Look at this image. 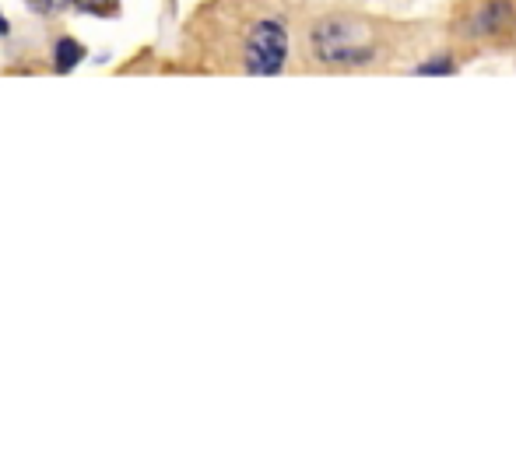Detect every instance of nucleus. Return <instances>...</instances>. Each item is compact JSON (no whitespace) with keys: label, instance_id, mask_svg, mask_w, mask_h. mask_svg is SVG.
I'll list each match as a JSON object with an SVG mask.
<instances>
[{"label":"nucleus","instance_id":"1","mask_svg":"<svg viewBox=\"0 0 516 449\" xmlns=\"http://www.w3.org/2000/svg\"><path fill=\"white\" fill-rule=\"evenodd\" d=\"M309 50L327 67H362L376 57V39L355 18L330 15L309 29Z\"/></svg>","mask_w":516,"mask_h":449},{"label":"nucleus","instance_id":"2","mask_svg":"<svg viewBox=\"0 0 516 449\" xmlns=\"http://www.w3.org/2000/svg\"><path fill=\"white\" fill-rule=\"evenodd\" d=\"M288 60V29L281 18H260L243 43V67L260 78L281 74Z\"/></svg>","mask_w":516,"mask_h":449},{"label":"nucleus","instance_id":"3","mask_svg":"<svg viewBox=\"0 0 516 449\" xmlns=\"http://www.w3.org/2000/svg\"><path fill=\"white\" fill-rule=\"evenodd\" d=\"M53 57H57V71H74V67L85 60V46L74 43V39H60L53 46Z\"/></svg>","mask_w":516,"mask_h":449},{"label":"nucleus","instance_id":"4","mask_svg":"<svg viewBox=\"0 0 516 449\" xmlns=\"http://www.w3.org/2000/svg\"><path fill=\"white\" fill-rule=\"evenodd\" d=\"M506 15H509L506 0H499V4H488V8L478 15V32H499V25L506 22Z\"/></svg>","mask_w":516,"mask_h":449},{"label":"nucleus","instance_id":"5","mask_svg":"<svg viewBox=\"0 0 516 449\" xmlns=\"http://www.w3.org/2000/svg\"><path fill=\"white\" fill-rule=\"evenodd\" d=\"M453 71H457V67H453V60L446 57V53H439V57H432L415 67V74H439V78H446V74H453Z\"/></svg>","mask_w":516,"mask_h":449},{"label":"nucleus","instance_id":"6","mask_svg":"<svg viewBox=\"0 0 516 449\" xmlns=\"http://www.w3.org/2000/svg\"><path fill=\"white\" fill-rule=\"evenodd\" d=\"M29 4H36L39 11H60V8H64V0H29Z\"/></svg>","mask_w":516,"mask_h":449},{"label":"nucleus","instance_id":"7","mask_svg":"<svg viewBox=\"0 0 516 449\" xmlns=\"http://www.w3.org/2000/svg\"><path fill=\"white\" fill-rule=\"evenodd\" d=\"M85 11H106L109 8V0H78Z\"/></svg>","mask_w":516,"mask_h":449},{"label":"nucleus","instance_id":"8","mask_svg":"<svg viewBox=\"0 0 516 449\" xmlns=\"http://www.w3.org/2000/svg\"><path fill=\"white\" fill-rule=\"evenodd\" d=\"M8 29H11V25H8V18L0 15V36H8Z\"/></svg>","mask_w":516,"mask_h":449}]
</instances>
